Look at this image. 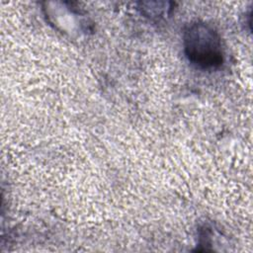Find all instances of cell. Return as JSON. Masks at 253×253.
<instances>
[{"label":"cell","mask_w":253,"mask_h":253,"mask_svg":"<svg viewBox=\"0 0 253 253\" xmlns=\"http://www.w3.org/2000/svg\"><path fill=\"white\" fill-rule=\"evenodd\" d=\"M183 44L188 60L200 69H216L223 63L221 38L212 26L205 22L192 23L185 29Z\"/></svg>","instance_id":"1"}]
</instances>
